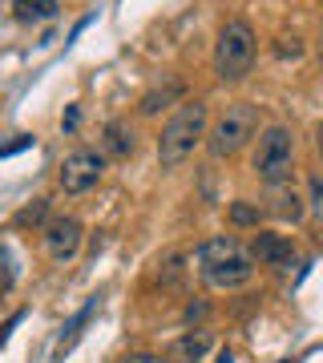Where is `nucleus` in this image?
Listing matches in <instances>:
<instances>
[{"label": "nucleus", "instance_id": "27", "mask_svg": "<svg viewBox=\"0 0 323 363\" xmlns=\"http://www.w3.org/2000/svg\"><path fill=\"white\" fill-rule=\"evenodd\" d=\"M319 52H323V28H319Z\"/></svg>", "mask_w": 323, "mask_h": 363}, {"label": "nucleus", "instance_id": "10", "mask_svg": "<svg viewBox=\"0 0 323 363\" xmlns=\"http://www.w3.org/2000/svg\"><path fill=\"white\" fill-rule=\"evenodd\" d=\"M182 93H186V85H182L178 77H166V81H154L150 89L138 97V113L142 117H154V113H162L166 105H174V101H182Z\"/></svg>", "mask_w": 323, "mask_h": 363}, {"label": "nucleus", "instance_id": "17", "mask_svg": "<svg viewBox=\"0 0 323 363\" xmlns=\"http://www.w3.org/2000/svg\"><path fill=\"white\" fill-rule=\"evenodd\" d=\"M182 262H186V259H182L178 250H170L166 259H158V283H162V286H174V283H178L182 271H186Z\"/></svg>", "mask_w": 323, "mask_h": 363}, {"label": "nucleus", "instance_id": "23", "mask_svg": "<svg viewBox=\"0 0 323 363\" xmlns=\"http://www.w3.org/2000/svg\"><path fill=\"white\" fill-rule=\"evenodd\" d=\"M202 315H207V303H190V307H186V323L202 319Z\"/></svg>", "mask_w": 323, "mask_h": 363}, {"label": "nucleus", "instance_id": "9", "mask_svg": "<svg viewBox=\"0 0 323 363\" xmlns=\"http://www.w3.org/2000/svg\"><path fill=\"white\" fill-rule=\"evenodd\" d=\"M210 347H214V335L194 327V331H186L170 343V363H202L210 355Z\"/></svg>", "mask_w": 323, "mask_h": 363}, {"label": "nucleus", "instance_id": "5", "mask_svg": "<svg viewBox=\"0 0 323 363\" xmlns=\"http://www.w3.org/2000/svg\"><path fill=\"white\" fill-rule=\"evenodd\" d=\"M251 169L267 186H287L291 169H295V133L287 130V125H267V130L258 133V150H255Z\"/></svg>", "mask_w": 323, "mask_h": 363}, {"label": "nucleus", "instance_id": "6", "mask_svg": "<svg viewBox=\"0 0 323 363\" xmlns=\"http://www.w3.org/2000/svg\"><path fill=\"white\" fill-rule=\"evenodd\" d=\"M102 174H105V154H102V150L81 145V150H73V154L61 162L57 182H61L65 194H89L93 186L102 182Z\"/></svg>", "mask_w": 323, "mask_h": 363}, {"label": "nucleus", "instance_id": "2", "mask_svg": "<svg viewBox=\"0 0 323 363\" xmlns=\"http://www.w3.org/2000/svg\"><path fill=\"white\" fill-rule=\"evenodd\" d=\"M207 121H210L207 101H182L178 105V113L162 125V138H158V162H162V169H178L198 145L207 142V133H210Z\"/></svg>", "mask_w": 323, "mask_h": 363}, {"label": "nucleus", "instance_id": "1", "mask_svg": "<svg viewBox=\"0 0 323 363\" xmlns=\"http://www.w3.org/2000/svg\"><path fill=\"white\" fill-rule=\"evenodd\" d=\"M194 267H198V279L210 291H239L255 279V259L234 234H214L207 242H198Z\"/></svg>", "mask_w": 323, "mask_h": 363}, {"label": "nucleus", "instance_id": "25", "mask_svg": "<svg viewBox=\"0 0 323 363\" xmlns=\"http://www.w3.org/2000/svg\"><path fill=\"white\" fill-rule=\"evenodd\" d=\"M315 150H319V157H323V121H319V130H315Z\"/></svg>", "mask_w": 323, "mask_h": 363}, {"label": "nucleus", "instance_id": "22", "mask_svg": "<svg viewBox=\"0 0 323 363\" xmlns=\"http://www.w3.org/2000/svg\"><path fill=\"white\" fill-rule=\"evenodd\" d=\"M77 121H81V109H77V105H73V109L65 113V121H61V125H65V130H69V133H73V130H77Z\"/></svg>", "mask_w": 323, "mask_h": 363}, {"label": "nucleus", "instance_id": "18", "mask_svg": "<svg viewBox=\"0 0 323 363\" xmlns=\"http://www.w3.org/2000/svg\"><path fill=\"white\" fill-rule=\"evenodd\" d=\"M16 283V259H13V250L0 242V295H9Z\"/></svg>", "mask_w": 323, "mask_h": 363}, {"label": "nucleus", "instance_id": "14", "mask_svg": "<svg viewBox=\"0 0 323 363\" xmlns=\"http://www.w3.org/2000/svg\"><path fill=\"white\" fill-rule=\"evenodd\" d=\"M49 202H45V198H33V202H28V206H21L13 214V226H21V230H45V226H49Z\"/></svg>", "mask_w": 323, "mask_h": 363}, {"label": "nucleus", "instance_id": "7", "mask_svg": "<svg viewBox=\"0 0 323 363\" xmlns=\"http://www.w3.org/2000/svg\"><path fill=\"white\" fill-rule=\"evenodd\" d=\"M40 242H45V255H49L53 262H73L81 242H85V230H81L77 218H53L49 226L40 230Z\"/></svg>", "mask_w": 323, "mask_h": 363}, {"label": "nucleus", "instance_id": "16", "mask_svg": "<svg viewBox=\"0 0 323 363\" xmlns=\"http://www.w3.org/2000/svg\"><path fill=\"white\" fill-rule=\"evenodd\" d=\"M226 218H231V226H255V230H258V218H263V210H258L255 202H246V198H239V202H231V210H226Z\"/></svg>", "mask_w": 323, "mask_h": 363}, {"label": "nucleus", "instance_id": "12", "mask_svg": "<svg viewBox=\"0 0 323 363\" xmlns=\"http://www.w3.org/2000/svg\"><path fill=\"white\" fill-rule=\"evenodd\" d=\"M267 214H275L279 222H299L303 218V198L295 190H287V186H271V206Z\"/></svg>", "mask_w": 323, "mask_h": 363}, {"label": "nucleus", "instance_id": "3", "mask_svg": "<svg viewBox=\"0 0 323 363\" xmlns=\"http://www.w3.org/2000/svg\"><path fill=\"white\" fill-rule=\"evenodd\" d=\"M255 52H258L255 28L246 25V21H226L219 28V40H214V77L222 85L246 81L251 69H255Z\"/></svg>", "mask_w": 323, "mask_h": 363}, {"label": "nucleus", "instance_id": "8", "mask_svg": "<svg viewBox=\"0 0 323 363\" xmlns=\"http://www.w3.org/2000/svg\"><path fill=\"white\" fill-rule=\"evenodd\" d=\"M251 259L258 262V267H291L295 262V242L287 238V234H275V230H258L255 238H251Z\"/></svg>", "mask_w": 323, "mask_h": 363}, {"label": "nucleus", "instance_id": "20", "mask_svg": "<svg viewBox=\"0 0 323 363\" xmlns=\"http://www.w3.org/2000/svg\"><path fill=\"white\" fill-rule=\"evenodd\" d=\"M121 363H170V359H162L154 351H129V355H121Z\"/></svg>", "mask_w": 323, "mask_h": 363}, {"label": "nucleus", "instance_id": "26", "mask_svg": "<svg viewBox=\"0 0 323 363\" xmlns=\"http://www.w3.org/2000/svg\"><path fill=\"white\" fill-rule=\"evenodd\" d=\"M214 363H234V355H231L226 347H222V351H219V359H214Z\"/></svg>", "mask_w": 323, "mask_h": 363}, {"label": "nucleus", "instance_id": "4", "mask_svg": "<svg viewBox=\"0 0 323 363\" xmlns=\"http://www.w3.org/2000/svg\"><path fill=\"white\" fill-rule=\"evenodd\" d=\"M263 125V117H258V105L255 101H234V105H226V113L214 121V130L207 133V150H210V157L214 162H222V157H234L239 150H243L255 133H263L258 130Z\"/></svg>", "mask_w": 323, "mask_h": 363}, {"label": "nucleus", "instance_id": "24", "mask_svg": "<svg viewBox=\"0 0 323 363\" xmlns=\"http://www.w3.org/2000/svg\"><path fill=\"white\" fill-rule=\"evenodd\" d=\"M311 198H315V202L323 206V178H315V182H311Z\"/></svg>", "mask_w": 323, "mask_h": 363}, {"label": "nucleus", "instance_id": "21", "mask_svg": "<svg viewBox=\"0 0 323 363\" xmlns=\"http://www.w3.org/2000/svg\"><path fill=\"white\" fill-rule=\"evenodd\" d=\"M28 145H33V138H16V142H9V145H0V157H13V154H21V150H28Z\"/></svg>", "mask_w": 323, "mask_h": 363}, {"label": "nucleus", "instance_id": "19", "mask_svg": "<svg viewBox=\"0 0 323 363\" xmlns=\"http://www.w3.org/2000/svg\"><path fill=\"white\" fill-rule=\"evenodd\" d=\"M275 57H279V61H287V57H291V61H295V57H303V40H299V37H279Z\"/></svg>", "mask_w": 323, "mask_h": 363}, {"label": "nucleus", "instance_id": "13", "mask_svg": "<svg viewBox=\"0 0 323 363\" xmlns=\"http://www.w3.org/2000/svg\"><path fill=\"white\" fill-rule=\"evenodd\" d=\"M13 16L21 25H40L57 16V0H13Z\"/></svg>", "mask_w": 323, "mask_h": 363}, {"label": "nucleus", "instance_id": "15", "mask_svg": "<svg viewBox=\"0 0 323 363\" xmlns=\"http://www.w3.org/2000/svg\"><path fill=\"white\" fill-rule=\"evenodd\" d=\"M97 307H102V298L93 295L89 303H85V307H81V311L73 315V319H69V327L61 331V343H57V355H65V351H69L73 343H77V339H81V327H85V323L93 319V311H97Z\"/></svg>", "mask_w": 323, "mask_h": 363}, {"label": "nucleus", "instance_id": "11", "mask_svg": "<svg viewBox=\"0 0 323 363\" xmlns=\"http://www.w3.org/2000/svg\"><path fill=\"white\" fill-rule=\"evenodd\" d=\"M138 150V133L129 125L126 117H114V121H105L102 130V154L105 157H129Z\"/></svg>", "mask_w": 323, "mask_h": 363}]
</instances>
